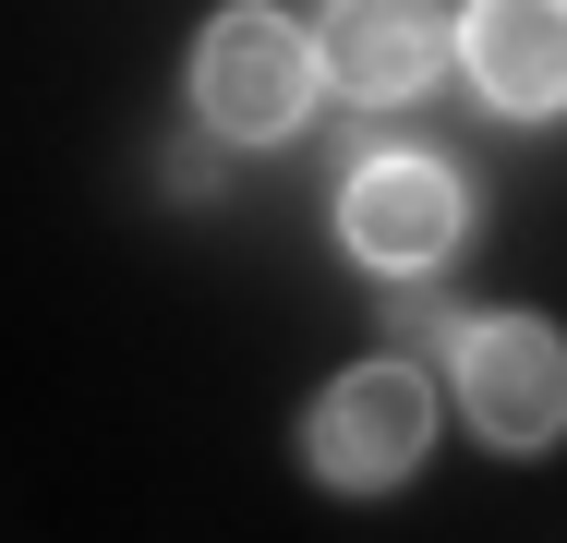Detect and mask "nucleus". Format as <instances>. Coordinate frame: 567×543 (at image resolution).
<instances>
[{"mask_svg": "<svg viewBox=\"0 0 567 543\" xmlns=\"http://www.w3.org/2000/svg\"><path fill=\"white\" fill-rule=\"evenodd\" d=\"M423 447H435V387H423V362H350L339 387L315 399V423H302L315 483H339V495L399 483Z\"/></svg>", "mask_w": 567, "mask_h": 543, "instance_id": "obj_3", "label": "nucleus"}, {"mask_svg": "<svg viewBox=\"0 0 567 543\" xmlns=\"http://www.w3.org/2000/svg\"><path fill=\"white\" fill-rule=\"evenodd\" d=\"M339 242L374 266V278H435L458 242H471V194H458L447 157H362L339 182Z\"/></svg>", "mask_w": 567, "mask_h": 543, "instance_id": "obj_4", "label": "nucleus"}, {"mask_svg": "<svg viewBox=\"0 0 567 543\" xmlns=\"http://www.w3.org/2000/svg\"><path fill=\"white\" fill-rule=\"evenodd\" d=\"M458 49H471V98L495 121H556L567 109V0H471Z\"/></svg>", "mask_w": 567, "mask_h": 543, "instance_id": "obj_6", "label": "nucleus"}, {"mask_svg": "<svg viewBox=\"0 0 567 543\" xmlns=\"http://www.w3.org/2000/svg\"><path fill=\"white\" fill-rule=\"evenodd\" d=\"M218 145H229V133H206V145H182V157H169V182H182V194H206V182H218Z\"/></svg>", "mask_w": 567, "mask_h": 543, "instance_id": "obj_7", "label": "nucleus"}, {"mask_svg": "<svg viewBox=\"0 0 567 543\" xmlns=\"http://www.w3.org/2000/svg\"><path fill=\"white\" fill-rule=\"evenodd\" d=\"M315 85H327L315 24H290L278 0H241V12H218V24L194 37V121L229 133V145H278V133H302Z\"/></svg>", "mask_w": 567, "mask_h": 543, "instance_id": "obj_1", "label": "nucleus"}, {"mask_svg": "<svg viewBox=\"0 0 567 543\" xmlns=\"http://www.w3.org/2000/svg\"><path fill=\"white\" fill-rule=\"evenodd\" d=\"M447 12L435 0H339L327 24H315V61H327V85L362 109H411L435 73H447Z\"/></svg>", "mask_w": 567, "mask_h": 543, "instance_id": "obj_5", "label": "nucleus"}, {"mask_svg": "<svg viewBox=\"0 0 567 543\" xmlns=\"http://www.w3.org/2000/svg\"><path fill=\"white\" fill-rule=\"evenodd\" d=\"M458 362V411L483 447H507V459H532V447H556L567 434V338L544 315H483L447 338Z\"/></svg>", "mask_w": 567, "mask_h": 543, "instance_id": "obj_2", "label": "nucleus"}]
</instances>
